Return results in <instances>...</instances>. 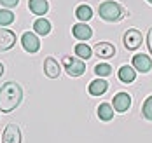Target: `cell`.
<instances>
[{"mask_svg": "<svg viewBox=\"0 0 152 143\" xmlns=\"http://www.w3.org/2000/svg\"><path fill=\"white\" fill-rule=\"evenodd\" d=\"M147 46H149V51L152 54V28H149V33H147Z\"/></svg>", "mask_w": 152, "mask_h": 143, "instance_id": "cb8c5ba5", "label": "cell"}, {"mask_svg": "<svg viewBox=\"0 0 152 143\" xmlns=\"http://www.w3.org/2000/svg\"><path fill=\"white\" fill-rule=\"evenodd\" d=\"M63 65H65V72L70 77H80L86 72V63L80 58H70V56H63Z\"/></svg>", "mask_w": 152, "mask_h": 143, "instance_id": "3957f363", "label": "cell"}, {"mask_svg": "<svg viewBox=\"0 0 152 143\" xmlns=\"http://www.w3.org/2000/svg\"><path fill=\"white\" fill-rule=\"evenodd\" d=\"M2 143H21V129L18 124H7L2 133Z\"/></svg>", "mask_w": 152, "mask_h": 143, "instance_id": "5b68a950", "label": "cell"}, {"mask_svg": "<svg viewBox=\"0 0 152 143\" xmlns=\"http://www.w3.org/2000/svg\"><path fill=\"white\" fill-rule=\"evenodd\" d=\"M28 9L35 16H44L49 11V4L47 0H28Z\"/></svg>", "mask_w": 152, "mask_h": 143, "instance_id": "9a60e30c", "label": "cell"}, {"mask_svg": "<svg viewBox=\"0 0 152 143\" xmlns=\"http://www.w3.org/2000/svg\"><path fill=\"white\" fill-rule=\"evenodd\" d=\"M133 68L137 70V72H142V73H147V72H151L152 68V60L147 56V54H135L133 56Z\"/></svg>", "mask_w": 152, "mask_h": 143, "instance_id": "8fae6325", "label": "cell"}, {"mask_svg": "<svg viewBox=\"0 0 152 143\" xmlns=\"http://www.w3.org/2000/svg\"><path fill=\"white\" fill-rule=\"evenodd\" d=\"M33 30H35V33H39V35L46 37V35L51 33V23L47 21L46 17H39V19L33 23Z\"/></svg>", "mask_w": 152, "mask_h": 143, "instance_id": "e0dca14e", "label": "cell"}, {"mask_svg": "<svg viewBox=\"0 0 152 143\" xmlns=\"http://www.w3.org/2000/svg\"><path fill=\"white\" fill-rule=\"evenodd\" d=\"M23 99V89L18 82H5L0 87V112L11 113L19 107Z\"/></svg>", "mask_w": 152, "mask_h": 143, "instance_id": "6da1fadb", "label": "cell"}, {"mask_svg": "<svg viewBox=\"0 0 152 143\" xmlns=\"http://www.w3.org/2000/svg\"><path fill=\"white\" fill-rule=\"evenodd\" d=\"M122 40H124V47L128 49V51H135V49H138L142 46L143 37H142V33L138 32L137 28H129L128 32L124 33Z\"/></svg>", "mask_w": 152, "mask_h": 143, "instance_id": "277c9868", "label": "cell"}, {"mask_svg": "<svg viewBox=\"0 0 152 143\" xmlns=\"http://www.w3.org/2000/svg\"><path fill=\"white\" fill-rule=\"evenodd\" d=\"M142 115L147 120H152V94L147 96V99L143 101V105H142Z\"/></svg>", "mask_w": 152, "mask_h": 143, "instance_id": "44dd1931", "label": "cell"}, {"mask_svg": "<svg viewBox=\"0 0 152 143\" xmlns=\"http://www.w3.org/2000/svg\"><path fill=\"white\" fill-rule=\"evenodd\" d=\"M2 75H4V65L0 63V77H2Z\"/></svg>", "mask_w": 152, "mask_h": 143, "instance_id": "d4e9b609", "label": "cell"}, {"mask_svg": "<svg viewBox=\"0 0 152 143\" xmlns=\"http://www.w3.org/2000/svg\"><path fill=\"white\" fill-rule=\"evenodd\" d=\"M112 107H114V110L119 112V113L128 112L129 107H131V96L128 93H117L112 98Z\"/></svg>", "mask_w": 152, "mask_h": 143, "instance_id": "52a82bcc", "label": "cell"}, {"mask_svg": "<svg viewBox=\"0 0 152 143\" xmlns=\"http://www.w3.org/2000/svg\"><path fill=\"white\" fill-rule=\"evenodd\" d=\"M16 44V33L12 30H7L5 26H0V52L12 49Z\"/></svg>", "mask_w": 152, "mask_h": 143, "instance_id": "ba28073f", "label": "cell"}, {"mask_svg": "<svg viewBox=\"0 0 152 143\" xmlns=\"http://www.w3.org/2000/svg\"><path fill=\"white\" fill-rule=\"evenodd\" d=\"M0 4L4 9H12V7H18L19 0H0Z\"/></svg>", "mask_w": 152, "mask_h": 143, "instance_id": "603a6c76", "label": "cell"}, {"mask_svg": "<svg viewBox=\"0 0 152 143\" xmlns=\"http://www.w3.org/2000/svg\"><path fill=\"white\" fill-rule=\"evenodd\" d=\"M94 73L98 75V77H108L110 73H112V66L107 63H98L94 66Z\"/></svg>", "mask_w": 152, "mask_h": 143, "instance_id": "7402d4cb", "label": "cell"}, {"mask_svg": "<svg viewBox=\"0 0 152 143\" xmlns=\"http://www.w3.org/2000/svg\"><path fill=\"white\" fill-rule=\"evenodd\" d=\"M98 14L103 21H108V23H117L124 17V11L122 7L117 4V2H112V0H107V2H102L100 7H98Z\"/></svg>", "mask_w": 152, "mask_h": 143, "instance_id": "7a4b0ae2", "label": "cell"}, {"mask_svg": "<svg viewBox=\"0 0 152 143\" xmlns=\"http://www.w3.org/2000/svg\"><path fill=\"white\" fill-rule=\"evenodd\" d=\"M98 119L100 120H103V122H108V120H112L114 119V107L112 105H108V103H102L100 107H98Z\"/></svg>", "mask_w": 152, "mask_h": 143, "instance_id": "2e32d148", "label": "cell"}, {"mask_svg": "<svg viewBox=\"0 0 152 143\" xmlns=\"http://www.w3.org/2000/svg\"><path fill=\"white\" fill-rule=\"evenodd\" d=\"M14 23V14L9 9H0V26H9Z\"/></svg>", "mask_w": 152, "mask_h": 143, "instance_id": "ffe728a7", "label": "cell"}, {"mask_svg": "<svg viewBox=\"0 0 152 143\" xmlns=\"http://www.w3.org/2000/svg\"><path fill=\"white\" fill-rule=\"evenodd\" d=\"M117 77L124 84H131L133 80L137 79V70L133 66H129V65H122L119 68V72H117Z\"/></svg>", "mask_w": 152, "mask_h": 143, "instance_id": "5bb4252c", "label": "cell"}, {"mask_svg": "<svg viewBox=\"0 0 152 143\" xmlns=\"http://www.w3.org/2000/svg\"><path fill=\"white\" fill-rule=\"evenodd\" d=\"M107 89H108V84H107V80H103L102 77L91 80V82H89V86H88V91H89V94H91V96L105 94Z\"/></svg>", "mask_w": 152, "mask_h": 143, "instance_id": "7c38bea8", "label": "cell"}, {"mask_svg": "<svg viewBox=\"0 0 152 143\" xmlns=\"http://www.w3.org/2000/svg\"><path fill=\"white\" fill-rule=\"evenodd\" d=\"M93 52L98 56V58H102V60H110V58H114L115 56V47H114V44H110V42H98L94 49H93Z\"/></svg>", "mask_w": 152, "mask_h": 143, "instance_id": "9c48e42d", "label": "cell"}, {"mask_svg": "<svg viewBox=\"0 0 152 143\" xmlns=\"http://www.w3.org/2000/svg\"><path fill=\"white\" fill-rule=\"evenodd\" d=\"M21 44H23V49H25L26 52H30V54L39 52V49H40V40H39V37H37L33 32L23 33V37H21Z\"/></svg>", "mask_w": 152, "mask_h": 143, "instance_id": "8992f818", "label": "cell"}, {"mask_svg": "<svg viewBox=\"0 0 152 143\" xmlns=\"http://www.w3.org/2000/svg\"><path fill=\"white\" fill-rule=\"evenodd\" d=\"M75 16L79 17L82 23H88V21L93 17V9L89 7V5H86V4H84V5H79V7L75 9Z\"/></svg>", "mask_w": 152, "mask_h": 143, "instance_id": "ac0fdd59", "label": "cell"}, {"mask_svg": "<svg viewBox=\"0 0 152 143\" xmlns=\"http://www.w3.org/2000/svg\"><path fill=\"white\" fill-rule=\"evenodd\" d=\"M44 73H46V77H49V79H58L60 77L61 66L53 56H47L46 60H44Z\"/></svg>", "mask_w": 152, "mask_h": 143, "instance_id": "30bf717a", "label": "cell"}, {"mask_svg": "<svg viewBox=\"0 0 152 143\" xmlns=\"http://www.w3.org/2000/svg\"><path fill=\"white\" fill-rule=\"evenodd\" d=\"M72 33L77 40H89L93 37V30L86 25V23H77L72 26Z\"/></svg>", "mask_w": 152, "mask_h": 143, "instance_id": "4fadbf2b", "label": "cell"}, {"mask_svg": "<svg viewBox=\"0 0 152 143\" xmlns=\"http://www.w3.org/2000/svg\"><path fill=\"white\" fill-rule=\"evenodd\" d=\"M74 51H75L77 58H80V60H89L91 54H93V49L88 44H77Z\"/></svg>", "mask_w": 152, "mask_h": 143, "instance_id": "d6986e66", "label": "cell"}, {"mask_svg": "<svg viewBox=\"0 0 152 143\" xmlns=\"http://www.w3.org/2000/svg\"><path fill=\"white\" fill-rule=\"evenodd\" d=\"M147 2H149V4H152V0H147Z\"/></svg>", "mask_w": 152, "mask_h": 143, "instance_id": "484cf974", "label": "cell"}]
</instances>
